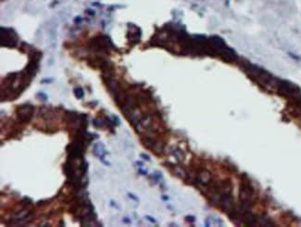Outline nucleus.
Returning a JSON list of instances; mask_svg holds the SVG:
<instances>
[{"label":"nucleus","mask_w":301,"mask_h":227,"mask_svg":"<svg viewBox=\"0 0 301 227\" xmlns=\"http://www.w3.org/2000/svg\"><path fill=\"white\" fill-rule=\"evenodd\" d=\"M276 88L280 95L286 97H295L298 94H300V89L294 84L288 82V81H278Z\"/></svg>","instance_id":"f257e3e1"},{"label":"nucleus","mask_w":301,"mask_h":227,"mask_svg":"<svg viewBox=\"0 0 301 227\" xmlns=\"http://www.w3.org/2000/svg\"><path fill=\"white\" fill-rule=\"evenodd\" d=\"M1 45L2 46H8L14 47L17 43H18V36L16 32L11 29L1 28Z\"/></svg>","instance_id":"f03ea898"},{"label":"nucleus","mask_w":301,"mask_h":227,"mask_svg":"<svg viewBox=\"0 0 301 227\" xmlns=\"http://www.w3.org/2000/svg\"><path fill=\"white\" fill-rule=\"evenodd\" d=\"M35 107L31 104H24L17 109V118L21 122H29L33 115Z\"/></svg>","instance_id":"7ed1b4c3"},{"label":"nucleus","mask_w":301,"mask_h":227,"mask_svg":"<svg viewBox=\"0 0 301 227\" xmlns=\"http://www.w3.org/2000/svg\"><path fill=\"white\" fill-rule=\"evenodd\" d=\"M93 152L95 153V155L96 157H98L100 159V160H101L102 162H104V164H106V165H109V164L108 161L105 160V157H106V155L108 153H107L104 145L102 143H96V144H95V149H94Z\"/></svg>","instance_id":"20e7f679"},{"label":"nucleus","mask_w":301,"mask_h":227,"mask_svg":"<svg viewBox=\"0 0 301 227\" xmlns=\"http://www.w3.org/2000/svg\"><path fill=\"white\" fill-rule=\"evenodd\" d=\"M93 123H94V125H95L96 128H102L104 125L107 124V122H106V121H105L104 119H99V118L95 119V120L93 121Z\"/></svg>","instance_id":"39448f33"},{"label":"nucleus","mask_w":301,"mask_h":227,"mask_svg":"<svg viewBox=\"0 0 301 227\" xmlns=\"http://www.w3.org/2000/svg\"><path fill=\"white\" fill-rule=\"evenodd\" d=\"M292 100H293L294 104L296 105V107L301 110V94H298L297 95L293 97Z\"/></svg>","instance_id":"423d86ee"},{"label":"nucleus","mask_w":301,"mask_h":227,"mask_svg":"<svg viewBox=\"0 0 301 227\" xmlns=\"http://www.w3.org/2000/svg\"><path fill=\"white\" fill-rule=\"evenodd\" d=\"M73 93L75 95V96L77 97L78 99H81L83 97V95H85V93H83V90L81 88V87H77L73 90Z\"/></svg>","instance_id":"0eeeda50"},{"label":"nucleus","mask_w":301,"mask_h":227,"mask_svg":"<svg viewBox=\"0 0 301 227\" xmlns=\"http://www.w3.org/2000/svg\"><path fill=\"white\" fill-rule=\"evenodd\" d=\"M37 95L39 96V98H41V99H43L44 101H45V100H47V95H45V94H43V93H39V94H38Z\"/></svg>","instance_id":"6e6552de"},{"label":"nucleus","mask_w":301,"mask_h":227,"mask_svg":"<svg viewBox=\"0 0 301 227\" xmlns=\"http://www.w3.org/2000/svg\"><path fill=\"white\" fill-rule=\"evenodd\" d=\"M113 122H114V123H115L116 125H119V124H121V121L119 120V118H118V117H117V116H115V115H113Z\"/></svg>","instance_id":"1a4fd4ad"},{"label":"nucleus","mask_w":301,"mask_h":227,"mask_svg":"<svg viewBox=\"0 0 301 227\" xmlns=\"http://www.w3.org/2000/svg\"><path fill=\"white\" fill-rule=\"evenodd\" d=\"M128 196H129V198H131V199H135V201H137V199H136L135 196H133V195H132V194H129Z\"/></svg>","instance_id":"9d476101"},{"label":"nucleus","mask_w":301,"mask_h":227,"mask_svg":"<svg viewBox=\"0 0 301 227\" xmlns=\"http://www.w3.org/2000/svg\"><path fill=\"white\" fill-rule=\"evenodd\" d=\"M123 222H126V223H130V220L127 218H123Z\"/></svg>","instance_id":"9b49d317"},{"label":"nucleus","mask_w":301,"mask_h":227,"mask_svg":"<svg viewBox=\"0 0 301 227\" xmlns=\"http://www.w3.org/2000/svg\"><path fill=\"white\" fill-rule=\"evenodd\" d=\"M86 12L90 13L91 15H95V12H94V11H92V10H89V9H88V10H86Z\"/></svg>","instance_id":"f8f14e48"},{"label":"nucleus","mask_w":301,"mask_h":227,"mask_svg":"<svg viewBox=\"0 0 301 227\" xmlns=\"http://www.w3.org/2000/svg\"><path fill=\"white\" fill-rule=\"evenodd\" d=\"M146 219H148V220H150V221H151V222H155V220L154 219H152V218H150V217H146Z\"/></svg>","instance_id":"ddd939ff"}]
</instances>
